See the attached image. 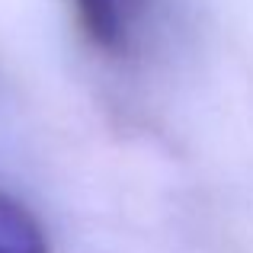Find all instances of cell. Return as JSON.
Here are the masks:
<instances>
[{"mask_svg": "<svg viewBox=\"0 0 253 253\" xmlns=\"http://www.w3.org/2000/svg\"><path fill=\"white\" fill-rule=\"evenodd\" d=\"M86 48L112 64L141 61L164 19V0H68Z\"/></svg>", "mask_w": 253, "mask_h": 253, "instance_id": "6da1fadb", "label": "cell"}, {"mask_svg": "<svg viewBox=\"0 0 253 253\" xmlns=\"http://www.w3.org/2000/svg\"><path fill=\"white\" fill-rule=\"evenodd\" d=\"M0 253H51L36 215L6 192H0Z\"/></svg>", "mask_w": 253, "mask_h": 253, "instance_id": "7a4b0ae2", "label": "cell"}]
</instances>
